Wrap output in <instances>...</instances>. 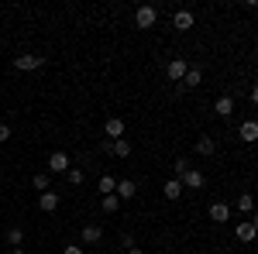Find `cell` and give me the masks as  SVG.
Returning <instances> with one entry per match:
<instances>
[{
  "label": "cell",
  "instance_id": "6da1fadb",
  "mask_svg": "<svg viewBox=\"0 0 258 254\" xmlns=\"http://www.w3.org/2000/svg\"><path fill=\"white\" fill-rule=\"evenodd\" d=\"M45 65V55H35V52H24V55H14V69L18 72H35Z\"/></svg>",
  "mask_w": 258,
  "mask_h": 254
},
{
  "label": "cell",
  "instance_id": "7a4b0ae2",
  "mask_svg": "<svg viewBox=\"0 0 258 254\" xmlns=\"http://www.w3.org/2000/svg\"><path fill=\"white\" fill-rule=\"evenodd\" d=\"M155 21H159V11H155L152 4H141L138 11H135V24H138L141 31H148V28H155Z\"/></svg>",
  "mask_w": 258,
  "mask_h": 254
},
{
  "label": "cell",
  "instance_id": "3957f363",
  "mask_svg": "<svg viewBox=\"0 0 258 254\" xmlns=\"http://www.w3.org/2000/svg\"><path fill=\"white\" fill-rule=\"evenodd\" d=\"M73 165H69V155L66 151H52L48 155V172H55V176H66Z\"/></svg>",
  "mask_w": 258,
  "mask_h": 254
},
{
  "label": "cell",
  "instance_id": "277c9868",
  "mask_svg": "<svg viewBox=\"0 0 258 254\" xmlns=\"http://www.w3.org/2000/svg\"><path fill=\"white\" fill-rule=\"evenodd\" d=\"M238 137L244 141V144H255V141H258V120H255V117H248V120H244V124L238 127Z\"/></svg>",
  "mask_w": 258,
  "mask_h": 254
},
{
  "label": "cell",
  "instance_id": "5b68a950",
  "mask_svg": "<svg viewBox=\"0 0 258 254\" xmlns=\"http://www.w3.org/2000/svg\"><path fill=\"white\" fill-rule=\"evenodd\" d=\"M179 182H182V189L197 193V189H203V182H207V179H203V172H200V168H189V172L179 179Z\"/></svg>",
  "mask_w": 258,
  "mask_h": 254
},
{
  "label": "cell",
  "instance_id": "8992f818",
  "mask_svg": "<svg viewBox=\"0 0 258 254\" xmlns=\"http://www.w3.org/2000/svg\"><path fill=\"white\" fill-rule=\"evenodd\" d=\"M186 69H189V62H186V59H172L169 65H165V76L172 79V82H182V76H186Z\"/></svg>",
  "mask_w": 258,
  "mask_h": 254
},
{
  "label": "cell",
  "instance_id": "52a82bcc",
  "mask_svg": "<svg viewBox=\"0 0 258 254\" xmlns=\"http://www.w3.org/2000/svg\"><path fill=\"white\" fill-rule=\"evenodd\" d=\"M234 237H238L241 244H251V240H258V230L251 227V220H241L238 227H234Z\"/></svg>",
  "mask_w": 258,
  "mask_h": 254
},
{
  "label": "cell",
  "instance_id": "ba28073f",
  "mask_svg": "<svg viewBox=\"0 0 258 254\" xmlns=\"http://www.w3.org/2000/svg\"><path fill=\"white\" fill-rule=\"evenodd\" d=\"M59 203H62L59 193H52V189L38 196V210H41V213H55V210H59Z\"/></svg>",
  "mask_w": 258,
  "mask_h": 254
},
{
  "label": "cell",
  "instance_id": "9c48e42d",
  "mask_svg": "<svg viewBox=\"0 0 258 254\" xmlns=\"http://www.w3.org/2000/svg\"><path fill=\"white\" fill-rule=\"evenodd\" d=\"M103 134H107V141H120V137H124V120L110 117L107 124H103Z\"/></svg>",
  "mask_w": 258,
  "mask_h": 254
},
{
  "label": "cell",
  "instance_id": "30bf717a",
  "mask_svg": "<svg viewBox=\"0 0 258 254\" xmlns=\"http://www.w3.org/2000/svg\"><path fill=\"white\" fill-rule=\"evenodd\" d=\"M172 28H176V31H189V28H193V11H186V7L176 11V14H172Z\"/></svg>",
  "mask_w": 258,
  "mask_h": 254
},
{
  "label": "cell",
  "instance_id": "8fae6325",
  "mask_svg": "<svg viewBox=\"0 0 258 254\" xmlns=\"http://www.w3.org/2000/svg\"><path fill=\"white\" fill-rule=\"evenodd\" d=\"M117 199H135V196H138V186H135V179H120L117 182Z\"/></svg>",
  "mask_w": 258,
  "mask_h": 254
},
{
  "label": "cell",
  "instance_id": "7c38bea8",
  "mask_svg": "<svg viewBox=\"0 0 258 254\" xmlns=\"http://www.w3.org/2000/svg\"><path fill=\"white\" fill-rule=\"evenodd\" d=\"M210 220L214 223H227L231 220V206L227 203H210Z\"/></svg>",
  "mask_w": 258,
  "mask_h": 254
},
{
  "label": "cell",
  "instance_id": "4fadbf2b",
  "mask_svg": "<svg viewBox=\"0 0 258 254\" xmlns=\"http://www.w3.org/2000/svg\"><path fill=\"white\" fill-rule=\"evenodd\" d=\"M214 110H217V117H231L234 114V97H217V103H214Z\"/></svg>",
  "mask_w": 258,
  "mask_h": 254
},
{
  "label": "cell",
  "instance_id": "5bb4252c",
  "mask_svg": "<svg viewBox=\"0 0 258 254\" xmlns=\"http://www.w3.org/2000/svg\"><path fill=\"white\" fill-rule=\"evenodd\" d=\"M200 82H203V69H200V65H189V69H186V76H182V86L197 90Z\"/></svg>",
  "mask_w": 258,
  "mask_h": 254
},
{
  "label": "cell",
  "instance_id": "9a60e30c",
  "mask_svg": "<svg viewBox=\"0 0 258 254\" xmlns=\"http://www.w3.org/2000/svg\"><path fill=\"white\" fill-rule=\"evenodd\" d=\"M214 151H217V141H214V137H197V155L210 158Z\"/></svg>",
  "mask_w": 258,
  "mask_h": 254
},
{
  "label": "cell",
  "instance_id": "2e32d148",
  "mask_svg": "<svg viewBox=\"0 0 258 254\" xmlns=\"http://www.w3.org/2000/svg\"><path fill=\"white\" fill-rule=\"evenodd\" d=\"M100 237H103L100 223H86V227H83V244H97Z\"/></svg>",
  "mask_w": 258,
  "mask_h": 254
},
{
  "label": "cell",
  "instance_id": "e0dca14e",
  "mask_svg": "<svg viewBox=\"0 0 258 254\" xmlns=\"http://www.w3.org/2000/svg\"><path fill=\"white\" fill-rule=\"evenodd\" d=\"M179 196H182V182H179V179H169V182H165V199L176 203Z\"/></svg>",
  "mask_w": 258,
  "mask_h": 254
},
{
  "label": "cell",
  "instance_id": "ac0fdd59",
  "mask_svg": "<svg viewBox=\"0 0 258 254\" xmlns=\"http://www.w3.org/2000/svg\"><path fill=\"white\" fill-rule=\"evenodd\" d=\"M97 189L103 196H110V193H117V179L114 176H100V182H97Z\"/></svg>",
  "mask_w": 258,
  "mask_h": 254
},
{
  "label": "cell",
  "instance_id": "d6986e66",
  "mask_svg": "<svg viewBox=\"0 0 258 254\" xmlns=\"http://www.w3.org/2000/svg\"><path fill=\"white\" fill-rule=\"evenodd\" d=\"M238 210H241V213H255V196H251V193H241L238 196Z\"/></svg>",
  "mask_w": 258,
  "mask_h": 254
},
{
  "label": "cell",
  "instance_id": "ffe728a7",
  "mask_svg": "<svg viewBox=\"0 0 258 254\" xmlns=\"http://www.w3.org/2000/svg\"><path fill=\"white\" fill-rule=\"evenodd\" d=\"M110 151L117 158H127L131 155V141H124V137H120V141H110Z\"/></svg>",
  "mask_w": 258,
  "mask_h": 254
},
{
  "label": "cell",
  "instance_id": "44dd1931",
  "mask_svg": "<svg viewBox=\"0 0 258 254\" xmlns=\"http://www.w3.org/2000/svg\"><path fill=\"white\" fill-rule=\"evenodd\" d=\"M100 206H103V213H117V210H120V199L110 193V196H103V199H100Z\"/></svg>",
  "mask_w": 258,
  "mask_h": 254
},
{
  "label": "cell",
  "instance_id": "7402d4cb",
  "mask_svg": "<svg viewBox=\"0 0 258 254\" xmlns=\"http://www.w3.org/2000/svg\"><path fill=\"white\" fill-rule=\"evenodd\" d=\"M189 168H193V165H189V158H176V161H172V172H176V176H172V179H182Z\"/></svg>",
  "mask_w": 258,
  "mask_h": 254
},
{
  "label": "cell",
  "instance_id": "603a6c76",
  "mask_svg": "<svg viewBox=\"0 0 258 254\" xmlns=\"http://www.w3.org/2000/svg\"><path fill=\"white\" fill-rule=\"evenodd\" d=\"M7 244H11V247H21V244H24V230H21V227H11V230H7Z\"/></svg>",
  "mask_w": 258,
  "mask_h": 254
},
{
  "label": "cell",
  "instance_id": "cb8c5ba5",
  "mask_svg": "<svg viewBox=\"0 0 258 254\" xmlns=\"http://www.w3.org/2000/svg\"><path fill=\"white\" fill-rule=\"evenodd\" d=\"M31 186H35L38 193H48V172H38V176L31 179Z\"/></svg>",
  "mask_w": 258,
  "mask_h": 254
},
{
  "label": "cell",
  "instance_id": "d4e9b609",
  "mask_svg": "<svg viewBox=\"0 0 258 254\" xmlns=\"http://www.w3.org/2000/svg\"><path fill=\"white\" fill-rule=\"evenodd\" d=\"M66 179H69V186H83V168H69Z\"/></svg>",
  "mask_w": 258,
  "mask_h": 254
},
{
  "label": "cell",
  "instance_id": "484cf974",
  "mask_svg": "<svg viewBox=\"0 0 258 254\" xmlns=\"http://www.w3.org/2000/svg\"><path fill=\"white\" fill-rule=\"evenodd\" d=\"M62 254H86V247H80V244H66Z\"/></svg>",
  "mask_w": 258,
  "mask_h": 254
},
{
  "label": "cell",
  "instance_id": "4316f807",
  "mask_svg": "<svg viewBox=\"0 0 258 254\" xmlns=\"http://www.w3.org/2000/svg\"><path fill=\"white\" fill-rule=\"evenodd\" d=\"M7 137H11V127H7V124H0V144H4Z\"/></svg>",
  "mask_w": 258,
  "mask_h": 254
},
{
  "label": "cell",
  "instance_id": "83f0119b",
  "mask_svg": "<svg viewBox=\"0 0 258 254\" xmlns=\"http://www.w3.org/2000/svg\"><path fill=\"white\" fill-rule=\"evenodd\" d=\"M251 103H255V107H258V82H255V86H251Z\"/></svg>",
  "mask_w": 258,
  "mask_h": 254
},
{
  "label": "cell",
  "instance_id": "f1b7e54d",
  "mask_svg": "<svg viewBox=\"0 0 258 254\" xmlns=\"http://www.w3.org/2000/svg\"><path fill=\"white\" fill-rule=\"evenodd\" d=\"M248 220H251V227H255V230H258V206H255V213L248 216Z\"/></svg>",
  "mask_w": 258,
  "mask_h": 254
},
{
  "label": "cell",
  "instance_id": "f546056e",
  "mask_svg": "<svg viewBox=\"0 0 258 254\" xmlns=\"http://www.w3.org/2000/svg\"><path fill=\"white\" fill-rule=\"evenodd\" d=\"M127 254H145V251H141V247H131V251H127Z\"/></svg>",
  "mask_w": 258,
  "mask_h": 254
},
{
  "label": "cell",
  "instance_id": "4dcf8cb0",
  "mask_svg": "<svg viewBox=\"0 0 258 254\" xmlns=\"http://www.w3.org/2000/svg\"><path fill=\"white\" fill-rule=\"evenodd\" d=\"M11 254H28V251H24V247H14V251H11Z\"/></svg>",
  "mask_w": 258,
  "mask_h": 254
}]
</instances>
